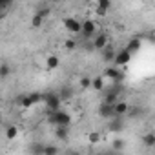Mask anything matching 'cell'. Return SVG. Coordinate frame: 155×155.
<instances>
[{"label":"cell","instance_id":"6da1fadb","mask_svg":"<svg viewBox=\"0 0 155 155\" xmlns=\"http://www.w3.org/2000/svg\"><path fill=\"white\" fill-rule=\"evenodd\" d=\"M42 99H44V104L48 106L49 113H55V111L62 110V108H60L62 101H60L58 93H53V91H49V93H42Z\"/></svg>","mask_w":155,"mask_h":155},{"label":"cell","instance_id":"7a4b0ae2","mask_svg":"<svg viewBox=\"0 0 155 155\" xmlns=\"http://www.w3.org/2000/svg\"><path fill=\"white\" fill-rule=\"evenodd\" d=\"M48 120L51 124H55V126H69L71 124V115L68 111H64V110H58L55 113H49Z\"/></svg>","mask_w":155,"mask_h":155},{"label":"cell","instance_id":"3957f363","mask_svg":"<svg viewBox=\"0 0 155 155\" xmlns=\"http://www.w3.org/2000/svg\"><path fill=\"white\" fill-rule=\"evenodd\" d=\"M102 77H104V79H111V81H115L117 84H122V81H124V73H122L119 68H115V66L106 68L104 73H102Z\"/></svg>","mask_w":155,"mask_h":155},{"label":"cell","instance_id":"277c9868","mask_svg":"<svg viewBox=\"0 0 155 155\" xmlns=\"http://www.w3.org/2000/svg\"><path fill=\"white\" fill-rule=\"evenodd\" d=\"M64 28H66V31H69L73 35H79V33L82 35V22H79L77 18H66Z\"/></svg>","mask_w":155,"mask_h":155},{"label":"cell","instance_id":"5b68a950","mask_svg":"<svg viewBox=\"0 0 155 155\" xmlns=\"http://www.w3.org/2000/svg\"><path fill=\"white\" fill-rule=\"evenodd\" d=\"M131 53L124 48V49H120V51H117V57H115V62H113V66L115 68H120V66H126L130 60H131Z\"/></svg>","mask_w":155,"mask_h":155},{"label":"cell","instance_id":"8992f818","mask_svg":"<svg viewBox=\"0 0 155 155\" xmlns=\"http://www.w3.org/2000/svg\"><path fill=\"white\" fill-rule=\"evenodd\" d=\"M99 115H101L102 119L111 120L113 117H117V113H115V106L106 104V102H101V106H99Z\"/></svg>","mask_w":155,"mask_h":155},{"label":"cell","instance_id":"52a82bcc","mask_svg":"<svg viewBox=\"0 0 155 155\" xmlns=\"http://www.w3.org/2000/svg\"><path fill=\"white\" fill-rule=\"evenodd\" d=\"M95 31H97V24H95L93 20H84V22H82V37H84L86 40H90V38L95 35Z\"/></svg>","mask_w":155,"mask_h":155},{"label":"cell","instance_id":"ba28073f","mask_svg":"<svg viewBox=\"0 0 155 155\" xmlns=\"http://www.w3.org/2000/svg\"><path fill=\"white\" fill-rule=\"evenodd\" d=\"M108 130L113 131V133H119L124 130V117H113L110 122H108Z\"/></svg>","mask_w":155,"mask_h":155},{"label":"cell","instance_id":"9c48e42d","mask_svg":"<svg viewBox=\"0 0 155 155\" xmlns=\"http://www.w3.org/2000/svg\"><path fill=\"white\" fill-rule=\"evenodd\" d=\"M110 44H108V35L106 33H99L97 37H95V40H93V48L95 49H99V51H102L104 48H108Z\"/></svg>","mask_w":155,"mask_h":155},{"label":"cell","instance_id":"30bf717a","mask_svg":"<svg viewBox=\"0 0 155 155\" xmlns=\"http://www.w3.org/2000/svg\"><path fill=\"white\" fill-rule=\"evenodd\" d=\"M102 60L104 62H115V57H117V51L111 48V46H108V48H104L102 51Z\"/></svg>","mask_w":155,"mask_h":155},{"label":"cell","instance_id":"8fae6325","mask_svg":"<svg viewBox=\"0 0 155 155\" xmlns=\"http://www.w3.org/2000/svg\"><path fill=\"white\" fill-rule=\"evenodd\" d=\"M144 113H146L144 108H140V106H137V104L130 106V110H128V117H130V119H140Z\"/></svg>","mask_w":155,"mask_h":155},{"label":"cell","instance_id":"7c38bea8","mask_svg":"<svg viewBox=\"0 0 155 155\" xmlns=\"http://www.w3.org/2000/svg\"><path fill=\"white\" fill-rule=\"evenodd\" d=\"M55 137L58 139V140H68V137H69V130H68V126H55Z\"/></svg>","mask_w":155,"mask_h":155},{"label":"cell","instance_id":"4fadbf2b","mask_svg":"<svg viewBox=\"0 0 155 155\" xmlns=\"http://www.w3.org/2000/svg\"><path fill=\"white\" fill-rule=\"evenodd\" d=\"M110 8H111V2H110V0H99V4H97V15L104 17Z\"/></svg>","mask_w":155,"mask_h":155},{"label":"cell","instance_id":"5bb4252c","mask_svg":"<svg viewBox=\"0 0 155 155\" xmlns=\"http://www.w3.org/2000/svg\"><path fill=\"white\" fill-rule=\"evenodd\" d=\"M58 97H60L62 102H64V101H69V99L73 97V88H71V86H62V88L58 90Z\"/></svg>","mask_w":155,"mask_h":155},{"label":"cell","instance_id":"9a60e30c","mask_svg":"<svg viewBox=\"0 0 155 155\" xmlns=\"http://www.w3.org/2000/svg\"><path fill=\"white\" fill-rule=\"evenodd\" d=\"M128 110H130V106H128V102H124V101H119V102L115 104V113H117V117L128 115Z\"/></svg>","mask_w":155,"mask_h":155},{"label":"cell","instance_id":"2e32d148","mask_svg":"<svg viewBox=\"0 0 155 155\" xmlns=\"http://www.w3.org/2000/svg\"><path fill=\"white\" fill-rule=\"evenodd\" d=\"M44 148H46V144H42V142H31L29 153L31 155H44Z\"/></svg>","mask_w":155,"mask_h":155},{"label":"cell","instance_id":"e0dca14e","mask_svg":"<svg viewBox=\"0 0 155 155\" xmlns=\"http://www.w3.org/2000/svg\"><path fill=\"white\" fill-rule=\"evenodd\" d=\"M142 144H144L146 148H155V133H151V131L144 133V137H142Z\"/></svg>","mask_w":155,"mask_h":155},{"label":"cell","instance_id":"ac0fdd59","mask_svg":"<svg viewBox=\"0 0 155 155\" xmlns=\"http://www.w3.org/2000/svg\"><path fill=\"white\" fill-rule=\"evenodd\" d=\"M126 49L133 55V53H137L139 49H140V38H131L130 42H128V46H126Z\"/></svg>","mask_w":155,"mask_h":155},{"label":"cell","instance_id":"d6986e66","mask_svg":"<svg viewBox=\"0 0 155 155\" xmlns=\"http://www.w3.org/2000/svg\"><path fill=\"white\" fill-rule=\"evenodd\" d=\"M49 13H51V8H49L48 4H38V6H37V11H35V15H40L42 18H46Z\"/></svg>","mask_w":155,"mask_h":155},{"label":"cell","instance_id":"ffe728a7","mask_svg":"<svg viewBox=\"0 0 155 155\" xmlns=\"http://www.w3.org/2000/svg\"><path fill=\"white\" fill-rule=\"evenodd\" d=\"M58 64H60V60H58L57 55H49V57L46 58V66H48V69H57Z\"/></svg>","mask_w":155,"mask_h":155},{"label":"cell","instance_id":"44dd1931","mask_svg":"<svg viewBox=\"0 0 155 155\" xmlns=\"http://www.w3.org/2000/svg\"><path fill=\"white\" fill-rule=\"evenodd\" d=\"M91 90H95V91H102L104 90V77L102 75H99V77H95V79H93Z\"/></svg>","mask_w":155,"mask_h":155},{"label":"cell","instance_id":"7402d4cb","mask_svg":"<svg viewBox=\"0 0 155 155\" xmlns=\"http://www.w3.org/2000/svg\"><path fill=\"white\" fill-rule=\"evenodd\" d=\"M79 86H81V90H90L93 86V79H90V77H82Z\"/></svg>","mask_w":155,"mask_h":155},{"label":"cell","instance_id":"603a6c76","mask_svg":"<svg viewBox=\"0 0 155 155\" xmlns=\"http://www.w3.org/2000/svg\"><path fill=\"white\" fill-rule=\"evenodd\" d=\"M101 139H102V137H101L99 131H90V133H88V142H90V144H97V142H101Z\"/></svg>","mask_w":155,"mask_h":155},{"label":"cell","instance_id":"cb8c5ba5","mask_svg":"<svg viewBox=\"0 0 155 155\" xmlns=\"http://www.w3.org/2000/svg\"><path fill=\"white\" fill-rule=\"evenodd\" d=\"M111 146H113V151H117V153H120V151L124 150V146H126V142H124L122 139H115V140L111 142Z\"/></svg>","mask_w":155,"mask_h":155},{"label":"cell","instance_id":"d4e9b609","mask_svg":"<svg viewBox=\"0 0 155 155\" xmlns=\"http://www.w3.org/2000/svg\"><path fill=\"white\" fill-rule=\"evenodd\" d=\"M58 146H55V144H46V148H44V155H58Z\"/></svg>","mask_w":155,"mask_h":155},{"label":"cell","instance_id":"484cf974","mask_svg":"<svg viewBox=\"0 0 155 155\" xmlns=\"http://www.w3.org/2000/svg\"><path fill=\"white\" fill-rule=\"evenodd\" d=\"M9 73H11L9 64H8V62H2V66H0V77H2V79H8Z\"/></svg>","mask_w":155,"mask_h":155},{"label":"cell","instance_id":"4316f807","mask_svg":"<svg viewBox=\"0 0 155 155\" xmlns=\"http://www.w3.org/2000/svg\"><path fill=\"white\" fill-rule=\"evenodd\" d=\"M42 24H44V18H42L40 15H33V17H31V28L38 29V28H40Z\"/></svg>","mask_w":155,"mask_h":155},{"label":"cell","instance_id":"83f0119b","mask_svg":"<svg viewBox=\"0 0 155 155\" xmlns=\"http://www.w3.org/2000/svg\"><path fill=\"white\" fill-rule=\"evenodd\" d=\"M17 135H18V128H17L15 124L8 126V130H6V137H8V139H15Z\"/></svg>","mask_w":155,"mask_h":155},{"label":"cell","instance_id":"f1b7e54d","mask_svg":"<svg viewBox=\"0 0 155 155\" xmlns=\"http://www.w3.org/2000/svg\"><path fill=\"white\" fill-rule=\"evenodd\" d=\"M64 44H66V49H75V48H77V42H75L73 38H68Z\"/></svg>","mask_w":155,"mask_h":155},{"label":"cell","instance_id":"f546056e","mask_svg":"<svg viewBox=\"0 0 155 155\" xmlns=\"http://www.w3.org/2000/svg\"><path fill=\"white\" fill-rule=\"evenodd\" d=\"M69 155H79V153H77V151H73V153H69Z\"/></svg>","mask_w":155,"mask_h":155}]
</instances>
